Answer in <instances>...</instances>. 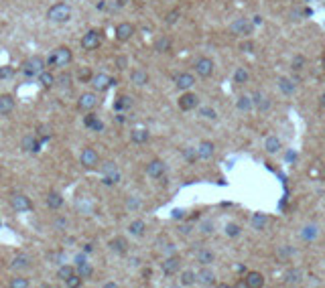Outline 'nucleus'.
Masks as SVG:
<instances>
[{
	"mask_svg": "<svg viewBox=\"0 0 325 288\" xmlns=\"http://www.w3.org/2000/svg\"><path fill=\"white\" fill-rule=\"evenodd\" d=\"M73 55H71V49L69 47H57L49 57H47V67L53 69V67H67L71 63Z\"/></svg>",
	"mask_w": 325,
	"mask_h": 288,
	"instance_id": "f257e3e1",
	"label": "nucleus"
},
{
	"mask_svg": "<svg viewBox=\"0 0 325 288\" xmlns=\"http://www.w3.org/2000/svg\"><path fill=\"white\" fill-rule=\"evenodd\" d=\"M47 19L51 23H67L71 19V7L67 3H57L47 11Z\"/></svg>",
	"mask_w": 325,
	"mask_h": 288,
	"instance_id": "f03ea898",
	"label": "nucleus"
},
{
	"mask_svg": "<svg viewBox=\"0 0 325 288\" xmlns=\"http://www.w3.org/2000/svg\"><path fill=\"white\" fill-rule=\"evenodd\" d=\"M45 67H47V59L35 55V57H31L23 63V73L29 75V77H39L45 71Z\"/></svg>",
	"mask_w": 325,
	"mask_h": 288,
	"instance_id": "7ed1b4c3",
	"label": "nucleus"
},
{
	"mask_svg": "<svg viewBox=\"0 0 325 288\" xmlns=\"http://www.w3.org/2000/svg\"><path fill=\"white\" fill-rule=\"evenodd\" d=\"M102 179H104L106 185H116L120 181V171H118L116 163L108 161V163L102 165Z\"/></svg>",
	"mask_w": 325,
	"mask_h": 288,
	"instance_id": "20e7f679",
	"label": "nucleus"
},
{
	"mask_svg": "<svg viewBox=\"0 0 325 288\" xmlns=\"http://www.w3.org/2000/svg\"><path fill=\"white\" fill-rule=\"evenodd\" d=\"M102 45V33L100 31H88L82 37V49L86 51H96Z\"/></svg>",
	"mask_w": 325,
	"mask_h": 288,
	"instance_id": "39448f33",
	"label": "nucleus"
},
{
	"mask_svg": "<svg viewBox=\"0 0 325 288\" xmlns=\"http://www.w3.org/2000/svg\"><path fill=\"white\" fill-rule=\"evenodd\" d=\"M11 207H13L15 211L25 213V211H31V209H33V201H31L27 195H23V193H15V195L11 197Z\"/></svg>",
	"mask_w": 325,
	"mask_h": 288,
	"instance_id": "423d86ee",
	"label": "nucleus"
},
{
	"mask_svg": "<svg viewBox=\"0 0 325 288\" xmlns=\"http://www.w3.org/2000/svg\"><path fill=\"white\" fill-rule=\"evenodd\" d=\"M92 87L96 89V91H106L108 87H112V85H116V79L114 77H110V75H106V73H98V75H94L92 77Z\"/></svg>",
	"mask_w": 325,
	"mask_h": 288,
	"instance_id": "0eeeda50",
	"label": "nucleus"
},
{
	"mask_svg": "<svg viewBox=\"0 0 325 288\" xmlns=\"http://www.w3.org/2000/svg\"><path fill=\"white\" fill-rule=\"evenodd\" d=\"M79 163H82L84 169H96L100 165V155L94 149H84L82 157H79Z\"/></svg>",
	"mask_w": 325,
	"mask_h": 288,
	"instance_id": "6e6552de",
	"label": "nucleus"
},
{
	"mask_svg": "<svg viewBox=\"0 0 325 288\" xmlns=\"http://www.w3.org/2000/svg\"><path fill=\"white\" fill-rule=\"evenodd\" d=\"M214 61L210 59V57H199L197 61H195V73L199 75V77H212V73H214Z\"/></svg>",
	"mask_w": 325,
	"mask_h": 288,
	"instance_id": "1a4fd4ad",
	"label": "nucleus"
},
{
	"mask_svg": "<svg viewBox=\"0 0 325 288\" xmlns=\"http://www.w3.org/2000/svg\"><path fill=\"white\" fill-rule=\"evenodd\" d=\"M96 106H98V95L94 91H86L77 100V110H82V112H92Z\"/></svg>",
	"mask_w": 325,
	"mask_h": 288,
	"instance_id": "9d476101",
	"label": "nucleus"
},
{
	"mask_svg": "<svg viewBox=\"0 0 325 288\" xmlns=\"http://www.w3.org/2000/svg\"><path fill=\"white\" fill-rule=\"evenodd\" d=\"M199 106V98L193 93V91H183L181 93V98H179V108L183 110V112H189V110H195Z\"/></svg>",
	"mask_w": 325,
	"mask_h": 288,
	"instance_id": "9b49d317",
	"label": "nucleus"
},
{
	"mask_svg": "<svg viewBox=\"0 0 325 288\" xmlns=\"http://www.w3.org/2000/svg\"><path fill=\"white\" fill-rule=\"evenodd\" d=\"M165 171H167V165L162 163L160 159H152V161L146 165V175L152 177V179H160L162 175H165Z\"/></svg>",
	"mask_w": 325,
	"mask_h": 288,
	"instance_id": "f8f14e48",
	"label": "nucleus"
},
{
	"mask_svg": "<svg viewBox=\"0 0 325 288\" xmlns=\"http://www.w3.org/2000/svg\"><path fill=\"white\" fill-rule=\"evenodd\" d=\"M230 33L232 35H250L252 33V23L248 19H236L230 25Z\"/></svg>",
	"mask_w": 325,
	"mask_h": 288,
	"instance_id": "ddd939ff",
	"label": "nucleus"
},
{
	"mask_svg": "<svg viewBox=\"0 0 325 288\" xmlns=\"http://www.w3.org/2000/svg\"><path fill=\"white\" fill-rule=\"evenodd\" d=\"M160 268H162V272H165V276H173V274H177V272H179V268H181V260H179L175 254H173V256H167Z\"/></svg>",
	"mask_w": 325,
	"mask_h": 288,
	"instance_id": "4468645a",
	"label": "nucleus"
},
{
	"mask_svg": "<svg viewBox=\"0 0 325 288\" xmlns=\"http://www.w3.org/2000/svg\"><path fill=\"white\" fill-rule=\"evenodd\" d=\"M21 149L25 153H39L41 151V140L35 136V134H27L21 142Z\"/></svg>",
	"mask_w": 325,
	"mask_h": 288,
	"instance_id": "2eb2a0df",
	"label": "nucleus"
},
{
	"mask_svg": "<svg viewBox=\"0 0 325 288\" xmlns=\"http://www.w3.org/2000/svg\"><path fill=\"white\" fill-rule=\"evenodd\" d=\"M132 35H134V27H132L130 23H120V25L116 27V41L126 43V41L132 39Z\"/></svg>",
	"mask_w": 325,
	"mask_h": 288,
	"instance_id": "dca6fc26",
	"label": "nucleus"
},
{
	"mask_svg": "<svg viewBox=\"0 0 325 288\" xmlns=\"http://www.w3.org/2000/svg\"><path fill=\"white\" fill-rule=\"evenodd\" d=\"M175 85H177V89L187 91V89H191V87L195 85V77H193L191 73L183 71V73H179V75L175 77Z\"/></svg>",
	"mask_w": 325,
	"mask_h": 288,
	"instance_id": "f3484780",
	"label": "nucleus"
},
{
	"mask_svg": "<svg viewBox=\"0 0 325 288\" xmlns=\"http://www.w3.org/2000/svg\"><path fill=\"white\" fill-rule=\"evenodd\" d=\"M197 155H199V159H204V161L212 159V157L216 155V144H214L212 140H204V142H199V147H197Z\"/></svg>",
	"mask_w": 325,
	"mask_h": 288,
	"instance_id": "a211bd4d",
	"label": "nucleus"
},
{
	"mask_svg": "<svg viewBox=\"0 0 325 288\" xmlns=\"http://www.w3.org/2000/svg\"><path fill=\"white\" fill-rule=\"evenodd\" d=\"M252 100H254V108H256L258 112H266V110H270V98H268L266 93H262V91H254V93H252Z\"/></svg>",
	"mask_w": 325,
	"mask_h": 288,
	"instance_id": "6ab92c4d",
	"label": "nucleus"
},
{
	"mask_svg": "<svg viewBox=\"0 0 325 288\" xmlns=\"http://www.w3.org/2000/svg\"><path fill=\"white\" fill-rule=\"evenodd\" d=\"M244 282H246V286L248 288H262L264 286V276L260 274V272H246V276H244Z\"/></svg>",
	"mask_w": 325,
	"mask_h": 288,
	"instance_id": "aec40b11",
	"label": "nucleus"
},
{
	"mask_svg": "<svg viewBox=\"0 0 325 288\" xmlns=\"http://www.w3.org/2000/svg\"><path fill=\"white\" fill-rule=\"evenodd\" d=\"M15 98L11 93H3L0 95V116H9L15 110Z\"/></svg>",
	"mask_w": 325,
	"mask_h": 288,
	"instance_id": "412c9836",
	"label": "nucleus"
},
{
	"mask_svg": "<svg viewBox=\"0 0 325 288\" xmlns=\"http://www.w3.org/2000/svg\"><path fill=\"white\" fill-rule=\"evenodd\" d=\"M250 223H252V227H254L256 231H264V229L268 227V223H270V215H266V213H254L252 219H250Z\"/></svg>",
	"mask_w": 325,
	"mask_h": 288,
	"instance_id": "4be33fe9",
	"label": "nucleus"
},
{
	"mask_svg": "<svg viewBox=\"0 0 325 288\" xmlns=\"http://www.w3.org/2000/svg\"><path fill=\"white\" fill-rule=\"evenodd\" d=\"M197 282L199 284H204V286H212V284H216V272L212 270V268H201L199 272H197Z\"/></svg>",
	"mask_w": 325,
	"mask_h": 288,
	"instance_id": "5701e85b",
	"label": "nucleus"
},
{
	"mask_svg": "<svg viewBox=\"0 0 325 288\" xmlns=\"http://www.w3.org/2000/svg\"><path fill=\"white\" fill-rule=\"evenodd\" d=\"M280 149H282L280 138H276V136H266V140H264V151H266L268 155H276Z\"/></svg>",
	"mask_w": 325,
	"mask_h": 288,
	"instance_id": "b1692460",
	"label": "nucleus"
},
{
	"mask_svg": "<svg viewBox=\"0 0 325 288\" xmlns=\"http://www.w3.org/2000/svg\"><path fill=\"white\" fill-rule=\"evenodd\" d=\"M148 138H150V132L144 130V128H136V130H132V134H130V140H132L134 144H144V142H148Z\"/></svg>",
	"mask_w": 325,
	"mask_h": 288,
	"instance_id": "393cba45",
	"label": "nucleus"
},
{
	"mask_svg": "<svg viewBox=\"0 0 325 288\" xmlns=\"http://www.w3.org/2000/svg\"><path fill=\"white\" fill-rule=\"evenodd\" d=\"M110 250L116 252V254H126V252H128V242L118 235V237L110 239Z\"/></svg>",
	"mask_w": 325,
	"mask_h": 288,
	"instance_id": "a878e982",
	"label": "nucleus"
},
{
	"mask_svg": "<svg viewBox=\"0 0 325 288\" xmlns=\"http://www.w3.org/2000/svg\"><path fill=\"white\" fill-rule=\"evenodd\" d=\"M130 81H132L134 85H146V83H148V73H146L144 69H134V71L130 73Z\"/></svg>",
	"mask_w": 325,
	"mask_h": 288,
	"instance_id": "bb28decb",
	"label": "nucleus"
},
{
	"mask_svg": "<svg viewBox=\"0 0 325 288\" xmlns=\"http://www.w3.org/2000/svg\"><path fill=\"white\" fill-rule=\"evenodd\" d=\"M301 278H303V272H301L299 268H289V270L285 272V282H287V284H299Z\"/></svg>",
	"mask_w": 325,
	"mask_h": 288,
	"instance_id": "cd10ccee",
	"label": "nucleus"
},
{
	"mask_svg": "<svg viewBox=\"0 0 325 288\" xmlns=\"http://www.w3.org/2000/svg\"><path fill=\"white\" fill-rule=\"evenodd\" d=\"M278 89H280L282 93L291 95V93L297 89V83H295L293 79H289V77H280V79H278Z\"/></svg>",
	"mask_w": 325,
	"mask_h": 288,
	"instance_id": "c85d7f7f",
	"label": "nucleus"
},
{
	"mask_svg": "<svg viewBox=\"0 0 325 288\" xmlns=\"http://www.w3.org/2000/svg\"><path fill=\"white\" fill-rule=\"evenodd\" d=\"M15 270H27L29 266H31V258L27 256V254H19L15 260H13V264H11Z\"/></svg>",
	"mask_w": 325,
	"mask_h": 288,
	"instance_id": "c756f323",
	"label": "nucleus"
},
{
	"mask_svg": "<svg viewBox=\"0 0 325 288\" xmlns=\"http://www.w3.org/2000/svg\"><path fill=\"white\" fill-rule=\"evenodd\" d=\"M63 205V197L57 193V191H51L49 195H47V207L49 209H59Z\"/></svg>",
	"mask_w": 325,
	"mask_h": 288,
	"instance_id": "7c9ffc66",
	"label": "nucleus"
},
{
	"mask_svg": "<svg viewBox=\"0 0 325 288\" xmlns=\"http://www.w3.org/2000/svg\"><path fill=\"white\" fill-rule=\"evenodd\" d=\"M248 79H250L248 69H246V67H236V71H234V83L242 85V83H248Z\"/></svg>",
	"mask_w": 325,
	"mask_h": 288,
	"instance_id": "2f4dec72",
	"label": "nucleus"
},
{
	"mask_svg": "<svg viewBox=\"0 0 325 288\" xmlns=\"http://www.w3.org/2000/svg\"><path fill=\"white\" fill-rule=\"evenodd\" d=\"M238 110H240V112H250V110H254V100H252V95H240V98H238Z\"/></svg>",
	"mask_w": 325,
	"mask_h": 288,
	"instance_id": "473e14b6",
	"label": "nucleus"
},
{
	"mask_svg": "<svg viewBox=\"0 0 325 288\" xmlns=\"http://www.w3.org/2000/svg\"><path fill=\"white\" fill-rule=\"evenodd\" d=\"M171 49V39L169 37H158L154 43V51L156 53H167Z\"/></svg>",
	"mask_w": 325,
	"mask_h": 288,
	"instance_id": "72a5a7b5",
	"label": "nucleus"
},
{
	"mask_svg": "<svg viewBox=\"0 0 325 288\" xmlns=\"http://www.w3.org/2000/svg\"><path fill=\"white\" fill-rule=\"evenodd\" d=\"M144 229H146V225H144L142 219H134V221L128 225V231H130L132 235H136V237H140V235L144 233Z\"/></svg>",
	"mask_w": 325,
	"mask_h": 288,
	"instance_id": "f704fd0d",
	"label": "nucleus"
},
{
	"mask_svg": "<svg viewBox=\"0 0 325 288\" xmlns=\"http://www.w3.org/2000/svg\"><path fill=\"white\" fill-rule=\"evenodd\" d=\"M214 260H216L214 252H210V250H199V252H197V262H199V264H204V266H210Z\"/></svg>",
	"mask_w": 325,
	"mask_h": 288,
	"instance_id": "c9c22d12",
	"label": "nucleus"
},
{
	"mask_svg": "<svg viewBox=\"0 0 325 288\" xmlns=\"http://www.w3.org/2000/svg\"><path fill=\"white\" fill-rule=\"evenodd\" d=\"M301 237H303L305 242H313V239L317 237V225H305V227L301 229Z\"/></svg>",
	"mask_w": 325,
	"mask_h": 288,
	"instance_id": "e433bc0d",
	"label": "nucleus"
},
{
	"mask_svg": "<svg viewBox=\"0 0 325 288\" xmlns=\"http://www.w3.org/2000/svg\"><path fill=\"white\" fill-rule=\"evenodd\" d=\"M55 77H53V73L51 71H43L41 75H39V83L43 85V87H53L55 85Z\"/></svg>",
	"mask_w": 325,
	"mask_h": 288,
	"instance_id": "4c0bfd02",
	"label": "nucleus"
},
{
	"mask_svg": "<svg viewBox=\"0 0 325 288\" xmlns=\"http://www.w3.org/2000/svg\"><path fill=\"white\" fill-rule=\"evenodd\" d=\"M195 282H197V272L185 270V272L181 274V284H183V286H191V284H195Z\"/></svg>",
	"mask_w": 325,
	"mask_h": 288,
	"instance_id": "58836bf2",
	"label": "nucleus"
},
{
	"mask_svg": "<svg viewBox=\"0 0 325 288\" xmlns=\"http://www.w3.org/2000/svg\"><path fill=\"white\" fill-rule=\"evenodd\" d=\"M73 274H75V268H73V266H61V268L57 270V278L63 280V282H65L67 278H71Z\"/></svg>",
	"mask_w": 325,
	"mask_h": 288,
	"instance_id": "ea45409f",
	"label": "nucleus"
},
{
	"mask_svg": "<svg viewBox=\"0 0 325 288\" xmlns=\"http://www.w3.org/2000/svg\"><path fill=\"white\" fill-rule=\"evenodd\" d=\"M130 106H132V98H130V95H120V98L116 100V104H114L116 110H128Z\"/></svg>",
	"mask_w": 325,
	"mask_h": 288,
	"instance_id": "a19ab883",
	"label": "nucleus"
},
{
	"mask_svg": "<svg viewBox=\"0 0 325 288\" xmlns=\"http://www.w3.org/2000/svg\"><path fill=\"white\" fill-rule=\"evenodd\" d=\"M86 126H88V128H92V130H96V132L104 128V124H102L96 116H92V114H90V116H86Z\"/></svg>",
	"mask_w": 325,
	"mask_h": 288,
	"instance_id": "79ce46f5",
	"label": "nucleus"
},
{
	"mask_svg": "<svg viewBox=\"0 0 325 288\" xmlns=\"http://www.w3.org/2000/svg\"><path fill=\"white\" fill-rule=\"evenodd\" d=\"M77 274H79L82 278H90V276L94 274V268H92L88 262H84V264H77Z\"/></svg>",
	"mask_w": 325,
	"mask_h": 288,
	"instance_id": "37998d69",
	"label": "nucleus"
},
{
	"mask_svg": "<svg viewBox=\"0 0 325 288\" xmlns=\"http://www.w3.org/2000/svg\"><path fill=\"white\" fill-rule=\"evenodd\" d=\"M183 157H185V161H187V163H195V161L199 159L197 149H183Z\"/></svg>",
	"mask_w": 325,
	"mask_h": 288,
	"instance_id": "c03bdc74",
	"label": "nucleus"
},
{
	"mask_svg": "<svg viewBox=\"0 0 325 288\" xmlns=\"http://www.w3.org/2000/svg\"><path fill=\"white\" fill-rule=\"evenodd\" d=\"M82 282H84V278H82L79 274H73L71 278L65 280V286H67V288H77V286H82Z\"/></svg>",
	"mask_w": 325,
	"mask_h": 288,
	"instance_id": "a18cd8bd",
	"label": "nucleus"
},
{
	"mask_svg": "<svg viewBox=\"0 0 325 288\" xmlns=\"http://www.w3.org/2000/svg\"><path fill=\"white\" fill-rule=\"evenodd\" d=\"M31 282L27 278H13L11 280V288H29Z\"/></svg>",
	"mask_w": 325,
	"mask_h": 288,
	"instance_id": "49530a36",
	"label": "nucleus"
},
{
	"mask_svg": "<svg viewBox=\"0 0 325 288\" xmlns=\"http://www.w3.org/2000/svg\"><path fill=\"white\" fill-rule=\"evenodd\" d=\"M13 75H15V67H11V65L0 67V79H11Z\"/></svg>",
	"mask_w": 325,
	"mask_h": 288,
	"instance_id": "de8ad7c7",
	"label": "nucleus"
},
{
	"mask_svg": "<svg viewBox=\"0 0 325 288\" xmlns=\"http://www.w3.org/2000/svg\"><path fill=\"white\" fill-rule=\"evenodd\" d=\"M179 15H181V11H179V9L171 11V13L165 17V23H167V25H175V23H177V19H179Z\"/></svg>",
	"mask_w": 325,
	"mask_h": 288,
	"instance_id": "09e8293b",
	"label": "nucleus"
},
{
	"mask_svg": "<svg viewBox=\"0 0 325 288\" xmlns=\"http://www.w3.org/2000/svg\"><path fill=\"white\" fill-rule=\"evenodd\" d=\"M77 77H79V81H92V71H90V67H84V69H79L77 71Z\"/></svg>",
	"mask_w": 325,
	"mask_h": 288,
	"instance_id": "8fccbe9b",
	"label": "nucleus"
},
{
	"mask_svg": "<svg viewBox=\"0 0 325 288\" xmlns=\"http://www.w3.org/2000/svg\"><path fill=\"white\" fill-rule=\"evenodd\" d=\"M199 116H204V118H208V120H216V118H218L216 110H212V108H199Z\"/></svg>",
	"mask_w": 325,
	"mask_h": 288,
	"instance_id": "3c124183",
	"label": "nucleus"
},
{
	"mask_svg": "<svg viewBox=\"0 0 325 288\" xmlns=\"http://www.w3.org/2000/svg\"><path fill=\"white\" fill-rule=\"evenodd\" d=\"M39 138H41V142L49 140L51 138V128L49 126H39Z\"/></svg>",
	"mask_w": 325,
	"mask_h": 288,
	"instance_id": "603ef678",
	"label": "nucleus"
},
{
	"mask_svg": "<svg viewBox=\"0 0 325 288\" xmlns=\"http://www.w3.org/2000/svg\"><path fill=\"white\" fill-rule=\"evenodd\" d=\"M226 233H228L230 237L240 235V225H236V223H228V225H226Z\"/></svg>",
	"mask_w": 325,
	"mask_h": 288,
	"instance_id": "864d4df0",
	"label": "nucleus"
},
{
	"mask_svg": "<svg viewBox=\"0 0 325 288\" xmlns=\"http://www.w3.org/2000/svg\"><path fill=\"white\" fill-rule=\"evenodd\" d=\"M303 65H305V57H303V55H297V57L293 59V69H295V71H301Z\"/></svg>",
	"mask_w": 325,
	"mask_h": 288,
	"instance_id": "5fc2aeb1",
	"label": "nucleus"
},
{
	"mask_svg": "<svg viewBox=\"0 0 325 288\" xmlns=\"http://www.w3.org/2000/svg\"><path fill=\"white\" fill-rule=\"evenodd\" d=\"M212 227H214V223H212L210 219L204 221V223H199V231H201V233H212V231H214Z\"/></svg>",
	"mask_w": 325,
	"mask_h": 288,
	"instance_id": "6e6d98bb",
	"label": "nucleus"
},
{
	"mask_svg": "<svg viewBox=\"0 0 325 288\" xmlns=\"http://www.w3.org/2000/svg\"><path fill=\"white\" fill-rule=\"evenodd\" d=\"M252 49H254V43H252V41H244V43L240 45V51H244V53H252Z\"/></svg>",
	"mask_w": 325,
	"mask_h": 288,
	"instance_id": "4d7b16f0",
	"label": "nucleus"
},
{
	"mask_svg": "<svg viewBox=\"0 0 325 288\" xmlns=\"http://www.w3.org/2000/svg\"><path fill=\"white\" fill-rule=\"evenodd\" d=\"M126 207H128V209H138V207H140V201H138V199H128V201H126Z\"/></svg>",
	"mask_w": 325,
	"mask_h": 288,
	"instance_id": "13d9d810",
	"label": "nucleus"
},
{
	"mask_svg": "<svg viewBox=\"0 0 325 288\" xmlns=\"http://www.w3.org/2000/svg\"><path fill=\"white\" fill-rule=\"evenodd\" d=\"M59 83H61V85H65V87H67V85H69V83H71V77H69V75H67V73H63V75H61V77H59Z\"/></svg>",
	"mask_w": 325,
	"mask_h": 288,
	"instance_id": "bf43d9fd",
	"label": "nucleus"
},
{
	"mask_svg": "<svg viewBox=\"0 0 325 288\" xmlns=\"http://www.w3.org/2000/svg\"><path fill=\"white\" fill-rule=\"evenodd\" d=\"M116 65H118V69H126V57H118Z\"/></svg>",
	"mask_w": 325,
	"mask_h": 288,
	"instance_id": "052dcab7",
	"label": "nucleus"
},
{
	"mask_svg": "<svg viewBox=\"0 0 325 288\" xmlns=\"http://www.w3.org/2000/svg\"><path fill=\"white\" fill-rule=\"evenodd\" d=\"M84 262H88V260H86V254H77V256H75V266H77V264H84Z\"/></svg>",
	"mask_w": 325,
	"mask_h": 288,
	"instance_id": "680f3d73",
	"label": "nucleus"
},
{
	"mask_svg": "<svg viewBox=\"0 0 325 288\" xmlns=\"http://www.w3.org/2000/svg\"><path fill=\"white\" fill-rule=\"evenodd\" d=\"M319 106H321V108H325V93H321V98H319Z\"/></svg>",
	"mask_w": 325,
	"mask_h": 288,
	"instance_id": "e2e57ef3",
	"label": "nucleus"
},
{
	"mask_svg": "<svg viewBox=\"0 0 325 288\" xmlns=\"http://www.w3.org/2000/svg\"><path fill=\"white\" fill-rule=\"evenodd\" d=\"M179 231H181V233H189V231H191V227H189V225H185V227H181Z\"/></svg>",
	"mask_w": 325,
	"mask_h": 288,
	"instance_id": "0e129e2a",
	"label": "nucleus"
},
{
	"mask_svg": "<svg viewBox=\"0 0 325 288\" xmlns=\"http://www.w3.org/2000/svg\"><path fill=\"white\" fill-rule=\"evenodd\" d=\"M104 286H106V288H116V284H114V282H106Z\"/></svg>",
	"mask_w": 325,
	"mask_h": 288,
	"instance_id": "69168bd1",
	"label": "nucleus"
},
{
	"mask_svg": "<svg viewBox=\"0 0 325 288\" xmlns=\"http://www.w3.org/2000/svg\"><path fill=\"white\" fill-rule=\"evenodd\" d=\"M321 63H323V71H325V53H323V57H321Z\"/></svg>",
	"mask_w": 325,
	"mask_h": 288,
	"instance_id": "338daca9",
	"label": "nucleus"
}]
</instances>
